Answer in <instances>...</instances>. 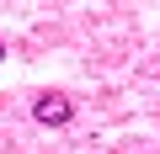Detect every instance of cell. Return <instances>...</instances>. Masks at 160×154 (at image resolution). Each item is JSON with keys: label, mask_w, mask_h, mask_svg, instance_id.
<instances>
[{"label": "cell", "mask_w": 160, "mask_h": 154, "mask_svg": "<svg viewBox=\"0 0 160 154\" xmlns=\"http://www.w3.org/2000/svg\"><path fill=\"white\" fill-rule=\"evenodd\" d=\"M32 117H38V122H48V128H64V122L75 117V106H69L64 96H53V91H48V96H38V101H32Z\"/></svg>", "instance_id": "1"}, {"label": "cell", "mask_w": 160, "mask_h": 154, "mask_svg": "<svg viewBox=\"0 0 160 154\" xmlns=\"http://www.w3.org/2000/svg\"><path fill=\"white\" fill-rule=\"evenodd\" d=\"M0 58H6V43H0Z\"/></svg>", "instance_id": "2"}]
</instances>
